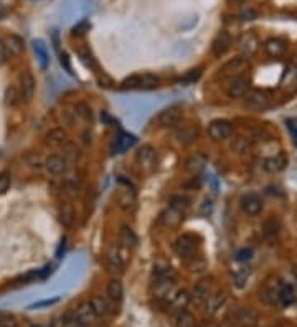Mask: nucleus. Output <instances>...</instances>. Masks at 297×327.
I'll return each instance as SVG.
<instances>
[{
  "label": "nucleus",
  "mask_w": 297,
  "mask_h": 327,
  "mask_svg": "<svg viewBox=\"0 0 297 327\" xmlns=\"http://www.w3.org/2000/svg\"><path fill=\"white\" fill-rule=\"evenodd\" d=\"M10 183H12V177H10L9 172L0 174V195L7 193V190L10 189Z\"/></svg>",
  "instance_id": "obj_45"
},
{
  "label": "nucleus",
  "mask_w": 297,
  "mask_h": 327,
  "mask_svg": "<svg viewBox=\"0 0 297 327\" xmlns=\"http://www.w3.org/2000/svg\"><path fill=\"white\" fill-rule=\"evenodd\" d=\"M4 15H5V10L2 9V7H0V18H2V17H4Z\"/></svg>",
  "instance_id": "obj_59"
},
{
  "label": "nucleus",
  "mask_w": 297,
  "mask_h": 327,
  "mask_svg": "<svg viewBox=\"0 0 297 327\" xmlns=\"http://www.w3.org/2000/svg\"><path fill=\"white\" fill-rule=\"evenodd\" d=\"M136 160L142 170H145V172H152L155 166H157V154H155V149L152 146H142L136 154Z\"/></svg>",
  "instance_id": "obj_7"
},
{
  "label": "nucleus",
  "mask_w": 297,
  "mask_h": 327,
  "mask_svg": "<svg viewBox=\"0 0 297 327\" xmlns=\"http://www.w3.org/2000/svg\"><path fill=\"white\" fill-rule=\"evenodd\" d=\"M59 63H61V66H63V68H65L66 71H68V74H74L68 53H59Z\"/></svg>",
  "instance_id": "obj_51"
},
{
  "label": "nucleus",
  "mask_w": 297,
  "mask_h": 327,
  "mask_svg": "<svg viewBox=\"0 0 297 327\" xmlns=\"http://www.w3.org/2000/svg\"><path fill=\"white\" fill-rule=\"evenodd\" d=\"M286 128L291 134V139H292V144L297 147V121L295 119H286Z\"/></svg>",
  "instance_id": "obj_47"
},
{
  "label": "nucleus",
  "mask_w": 297,
  "mask_h": 327,
  "mask_svg": "<svg viewBox=\"0 0 297 327\" xmlns=\"http://www.w3.org/2000/svg\"><path fill=\"white\" fill-rule=\"evenodd\" d=\"M197 136H198V131L193 129V128H182L180 131L177 132L178 140H180V142H183V144L193 142V140L197 139Z\"/></svg>",
  "instance_id": "obj_39"
},
{
  "label": "nucleus",
  "mask_w": 297,
  "mask_h": 327,
  "mask_svg": "<svg viewBox=\"0 0 297 327\" xmlns=\"http://www.w3.org/2000/svg\"><path fill=\"white\" fill-rule=\"evenodd\" d=\"M205 163H206V159L203 154H193L187 159V162H185V170H187L190 175L197 177L205 169Z\"/></svg>",
  "instance_id": "obj_21"
},
{
  "label": "nucleus",
  "mask_w": 297,
  "mask_h": 327,
  "mask_svg": "<svg viewBox=\"0 0 297 327\" xmlns=\"http://www.w3.org/2000/svg\"><path fill=\"white\" fill-rule=\"evenodd\" d=\"M108 297H109V301H113V302H119L122 299V296H124V286H122V282L119 281V279H111L108 282Z\"/></svg>",
  "instance_id": "obj_35"
},
{
  "label": "nucleus",
  "mask_w": 297,
  "mask_h": 327,
  "mask_svg": "<svg viewBox=\"0 0 297 327\" xmlns=\"http://www.w3.org/2000/svg\"><path fill=\"white\" fill-rule=\"evenodd\" d=\"M137 142V137L132 136V134H128V132H121L117 134L114 142H113V152L114 154H122L125 151H129L131 147H134Z\"/></svg>",
  "instance_id": "obj_16"
},
{
  "label": "nucleus",
  "mask_w": 297,
  "mask_h": 327,
  "mask_svg": "<svg viewBox=\"0 0 297 327\" xmlns=\"http://www.w3.org/2000/svg\"><path fill=\"white\" fill-rule=\"evenodd\" d=\"M211 207H213L211 200L205 198V202H203V208H202V213H203V215H208V213L211 212Z\"/></svg>",
  "instance_id": "obj_56"
},
{
  "label": "nucleus",
  "mask_w": 297,
  "mask_h": 327,
  "mask_svg": "<svg viewBox=\"0 0 297 327\" xmlns=\"http://www.w3.org/2000/svg\"><path fill=\"white\" fill-rule=\"evenodd\" d=\"M183 220V212L177 210L174 207H168L167 210H163L160 213V223H163L165 227H177L180 225Z\"/></svg>",
  "instance_id": "obj_20"
},
{
  "label": "nucleus",
  "mask_w": 297,
  "mask_h": 327,
  "mask_svg": "<svg viewBox=\"0 0 297 327\" xmlns=\"http://www.w3.org/2000/svg\"><path fill=\"white\" fill-rule=\"evenodd\" d=\"M17 98H18V94L17 91H15V88H7V91H5V104L7 106H15L17 104Z\"/></svg>",
  "instance_id": "obj_49"
},
{
  "label": "nucleus",
  "mask_w": 297,
  "mask_h": 327,
  "mask_svg": "<svg viewBox=\"0 0 297 327\" xmlns=\"http://www.w3.org/2000/svg\"><path fill=\"white\" fill-rule=\"evenodd\" d=\"M106 264L109 268V271L113 273H122L124 270V261L121 255H119V250L116 247H111L108 255H106Z\"/></svg>",
  "instance_id": "obj_24"
},
{
  "label": "nucleus",
  "mask_w": 297,
  "mask_h": 327,
  "mask_svg": "<svg viewBox=\"0 0 297 327\" xmlns=\"http://www.w3.org/2000/svg\"><path fill=\"white\" fill-rule=\"evenodd\" d=\"M238 48L243 53V56H252L259 48V40L256 33L252 32H244L240 40H238Z\"/></svg>",
  "instance_id": "obj_12"
},
{
  "label": "nucleus",
  "mask_w": 297,
  "mask_h": 327,
  "mask_svg": "<svg viewBox=\"0 0 297 327\" xmlns=\"http://www.w3.org/2000/svg\"><path fill=\"white\" fill-rule=\"evenodd\" d=\"M248 68V59L244 56H236L233 59H229V62L223 66V68L220 70L223 76H240V74Z\"/></svg>",
  "instance_id": "obj_14"
},
{
  "label": "nucleus",
  "mask_w": 297,
  "mask_h": 327,
  "mask_svg": "<svg viewBox=\"0 0 297 327\" xmlns=\"http://www.w3.org/2000/svg\"><path fill=\"white\" fill-rule=\"evenodd\" d=\"M170 207H174L177 208V210H185V208H188L190 207V198L187 197H183V195H175L170 198Z\"/></svg>",
  "instance_id": "obj_43"
},
{
  "label": "nucleus",
  "mask_w": 297,
  "mask_h": 327,
  "mask_svg": "<svg viewBox=\"0 0 297 327\" xmlns=\"http://www.w3.org/2000/svg\"><path fill=\"white\" fill-rule=\"evenodd\" d=\"M264 50H266V53L269 56L279 58V56H282L286 53L287 43L284 40H281V38H269L264 43Z\"/></svg>",
  "instance_id": "obj_22"
},
{
  "label": "nucleus",
  "mask_w": 297,
  "mask_h": 327,
  "mask_svg": "<svg viewBox=\"0 0 297 327\" xmlns=\"http://www.w3.org/2000/svg\"><path fill=\"white\" fill-rule=\"evenodd\" d=\"M231 43L233 42H231V36H229V33H226V32L218 33V36L213 40V45H211L213 55L217 58H221L229 48H231Z\"/></svg>",
  "instance_id": "obj_18"
},
{
  "label": "nucleus",
  "mask_w": 297,
  "mask_h": 327,
  "mask_svg": "<svg viewBox=\"0 0 297 327\" xmlns=\"http://www.w3.org/2000/svg\"><path fill=\"white\" fill-rule=\"evenodd\" d=\"M159 86V78L155 74H132L122 81V89H155Z\"/></svg>",
  "instance_id": "obj_2"
},
{
  "label": "nucleus",
  "mask_w": 297,
  "mask_h": 327,
  "mask_svg": "<svg viewBox=\"0 0 297 327\" xmlns=\"http://www.w3.org/2000/svg\"><path fill=\"white\" fill-rule=\"evenodd\" d=\"M248 278H249V270L248 268H241L240 271H236L235 273V278H233V284L236 288H244L246 286V282H248Z\"/></svg>",
  "instance_id": "obj_42"
},
{
  "label": "nucleus",
  "mask_w": 297,
  "mask_h": 327,
  "mask_svg": "<svg viewBox=\"0 0 297 327\" xmlns=\"http://www.w3.org/2000/svg\"><path fill=\"white\" fill-rule=\"evenodd\" d=\"M35 94V78L32 71L24 70L20 74V98L25 103H30Z\"/></svg>",
  "instance_id": "obj_11"
},
{
  "label": "nucleus",
  "mask_w": 297,
  "mask_h": 327,
  "mask_svg": "<svg viewBox=\"0 0 297 327\" xmlns=\"http://www.w3.org/2000/svg\"><path fill=\"white\" fill-rule=\"evenodd\" d=\"M259 296L266 304H271V306H278L279 304V282L276 284H266L261 291H259Z\"/></svg>",
  "instance_id": "obj_23"
},
{
  "label": "nucleus",
  "mask_w": 297,
  "mask_h": 327,
  "mask_svg": "<svg viewBox=\"0 0 297 327\" xmlns=\"http://www.w3.org/2000/svg\"><path fill=\"white\" fill-rule=\"evenodd\" d=\"M210 296H211V282L208 279H202L197 282L195 288H193V293L190 297L197 304H203V302H206V299Z\"/></svg>",
  "instance_id": "obj_17"
},
{
  "label": "nucleus",
  "mask_w": 297,
  "mask_h": 327,
  "mask_svg": "<svg viewBox=\"0 0 297 327\" xmlns=\"http://www.w3.org/2000/svg\"><path fill=\"white\" fill-rule=\"evenodd\" d=\"M251 258H252V250L251 248H243V250L235 253L236 261H249Z\"/></svg>",
  "instance_id": "obj_50"
},
{
  "label": "nucleus",
  "mask_w": 297,
  "mask_h": 327,
  "mask_svg": "<svg viewBox=\"0 0 297 327\" xmlns=\"http://www.w3.org/2000/svg\"><path fill=\"white\" fill-rule=\"evenodd\" d=\"M198 243L195 240V236L185 233L182 236H178L175 243H174V251L177 253L180 258H193L195 256Z\"/></svg>",
  "instance_id": "obj_5"
},
{
  "label": "nucleus",
  "mask_w": 297,
  "mask_h": 327,
  "mask_svg": "<svg viewBox=\"0 0 297 327\" xmlns=\"http://www.w3.org/2000/svg\"><path fill=\"white\" fill-rule=\"evenodd\" d=\"M76 114H79L81 117L84 119V121H91V117H93L91 108H89L88 104H84V103H79L76 106Z\"/></svg>",
  "instance_id": "obj_48"
},
{
  "label": "nucleus",
  "mask_w": 297,
  "mask_h": 327,
  "mask_svg": "<svg viewBox=\"0 0 297 327\" xmlns=\"http://www.w3.org/2000/svg\"><path fill=\"white\" fill-rule=\"evenodd\" d=\"M152 293H154L155 299H159V301H163V302L170 304V301H172V297H174L175 293H177V286H175L174 278L154 279Z\"/></svg>",
  "instance_id": "obj_3"
},
{
  "label": "nucleus",
  "mask_w": 297,
  "mask_h": 327,
  "mask_svg": "<svg viewBox=\"0 0 297 327\" xmlns=\"http://www.w3.org/2000/svg\"><path fill=\"white\" fill-rule=\"evenodd\" d=\"M190 301H192V297H190L188 291H185V289H177L175 296L172 297V301H170V306L177 311H183L190 304Z\"/></svg>",
  "instance_id": "obj_34"
},
{
  "label": "nucleus",
  "mask_w": 297,
  "mask_h": 327,
  "mask_svg": "<svg viewBox=\"0 0 297 327\" xmlns=\"http://www.w3.org/2000/svg\"><path fill=\"white\" fill-rule=\"evenodd\" d=\"M294 276H295V279H297V268H294Z\"/></svg>",
  "instance_id": "obj_60"
},
{
  "label": "nucleus",
  "mask_w": 297,
  "mask_h": 327,
  "mask_svg": "<svg viewBox=\"0 0 297 327\" xmlns=\"http://www.w3.org/2000/svg\"><path fill=\"white\" fill-rule=\"evenodd\" d=\"M66 140V132L63 129H51L45 136V144L50 147H59Z\"/></svg>",
  "instance_id": "obj_36"
},
{
  "label": "nucleus",
  "mask_w": 297,
  "mask_h": 327,
  "mask_svg": "<svg viewBox=\"0 0 297 327\" xmlns=\"http://www.w3.org/2000/svg\"><path fill=\"white\" fill-rule=\"evenodd\" d=\"M43 166L47 169V172L53 177L63 175L66 172V160H65V157H61V155H58V154L48 155V157L45 159Z\"/></svg>",
  "instance_id": "obj_15"
},
{
  "label": "nucleus",
  "mask_w": 297,
  "mask_h": 327,
  "mask_svg": "<svg viewBox=\"0 0 297 327\" xmlns=\"http://www.w3.org/2000/svg\"><path fill=\"white\" fill-rule=\"evenodd\" d=\"M175 327H197V319L188 311H178L175 317Z\"/></svg>",
  "instance_id": "obj_38"
},
{
  "label": "nucleus",
  "mask_w": 297,
  "mask_h": 327,
  "mask_svg": "<svg viewBox=\"0 0 297 327\" xmlns=\"http://www.w3.org/2000/svg\"><path fill=\"white\" fill-rule=\"evenodd\" d=\"M154 279H160V278H174V273L170 270L168 264L163 263H155L154 264V271H152Z\"/></svg>",
  "instance_id": "obj_40"
},
{
  "label": "nucleus",
  "mask_w": 297,
  "mask_h": 327,
  "mask_svg": "<svg viewBox=\"0 0 297 327\" xmlns=\"http://www.w3.org/2000/svg\"><path fill=\"white\" fill-rule=\"evenodd\" d=\"M248 93V79L243 76H236L231 79V83L228 86V96L233 99L244 98Z\"/></svg>",
  "instance_id": "obj_19"
},
{
  "label": "nucleus",
  "mask_w": 297,
  "mask_h": 327,
  "mask_svg": "<svg viewBox=\"0 0 297 327\" xmlns=\"http://www.w3.org/2000/svg\"><path fill=\"white\" fill-rule=\"evenodd\" d=\"M65 250V238L61 240V243H59V248H58V251H56V258H61V251Z\"/></svg>",
  "instance_id": "obj_58"
},
{
  "label": "nucleus",
  "mask_w": 297,
  "mask_h": 327,
  "mask_svg": "<svg viewBox=\"0 0 297 327\" xmlns=\"http://www.w3.org/2000/svg\"><path fill=\"white\" fill-rule=\"evenodd\" d=\"M32 45H33V51L36 55V59H38V63H40V68L47 70L48 65H50V55H48L47 45H45L41 40H33Z\"/></svg>",
  "instance_id": "obj_29"
},
{
  "label": "nucleus",
  "mask_w": 297,
  "mask_h": 327,
  "mask_svg": "<svg viewBox=\"0 0 297 327\" xmlns=\"http://www.w3.org/2000/svg\"><path fill=\"white\" fill-rule=\"evenodd\" d=\"M256 18V12L254 10H248L243 13V20H254Z\"/></svg>",
  "instance_id": "obj_57"
},
{
  "label": "nucleus",
  "mask_w": 297,
  "mask_h": 327,
  "mask_svg": "<svg viewBox=\"0 0 297 327\" xmlns=\"http://www.w3.org/2000/svg\"><path fill=\"white\" fill-rule=\"evenodd\" d=\"M182 119V111L178 108H167L163 109L162 113L155 117V124L159 126V128H175V126L180 122Z\"/></svg>",
  "instance_id": "obj_10"
},
{
  "label": "nucleus",
  "mask_w": 297,
  "mask_h": 327,
  "mask_svg": "<svg viewBox=\"0 0 297 327\" xmlns=\"http://www.w3.org/2000/svg\"><path fill=\"white\" fill-rule=\"evenodd\" d=\"M5 47H7V51H9L10 55L18 56V55L24 53L25 43L18 35H9V36H7V40H5Z\"/></svg>",
  "instance_id": "obj_33"
},
{
  "label": "nucleus",
  "mask_w": 297,
  "mask_h": 327,
  "mask_svg": "<svg viewBox=\"0 0 297 327\" xmlns=\"http://www.w3.org/2000/svg\"><path fill=\"white\" fill-rule=\"evenodd\" d=\"M74 319H76L78 322H81L83 325H91L96 322V319H98V316H96V312L91 306V302L89 301H83L78 304L76 311H74Z\"/></svg>",
  "instance_id": "obj_13"
},
{
  "label": "nucleus",
  "mask_w": 297,
  "mask_h": 327,
  "mask_svg": "<svg viewBox=\"0 0 297 327\" xmlns=\"http://www.w3.org/2000/svg\"><path fill=\"white\" fill-rule=\"evenodd\" d=\"M226 301V296L225 293H218V294H211L210 297L206 299V311L208 314H217L218 309H221V306L225 304Z\"/></svg>",
  "instance_id": "obj_37"
},
{
  "label": "nucleus",
  "mask_w": 297,
  "mask_h": 327,
  "mask_svg": "<svg viewBox=\"0 0 297 327\" xmlns=\"http://www.w3.org/2000/svg\"><path fill=\"white\" fill-rule=\"evenodd\" d=\"M287 166V157L284 154H278L274 157H269L264 160V169L271 174H278L281 170H284Z\"/></svg>",
  "instance_id": "obj_26"
},
{
  "label": "nucleus",
  "mask_w": 297,
  "mask_h": 327,
  "mask_svg": "<svg viewBox=\"0 0 297 327\" xmlns=\"http://www.w3.org/2000/svg\"><path fill=\"white\" fill-rule=\"evenodd\" d=\"M119 183H121V187H119V192H117V203L122 210L132 212L137 205L136 190H134L132 183L129 180H124V178H119Z\"/></svg>",
  "instance_id": "obj_1"
},
{
  "label": "nucleus",
  "mask_w": 297,
  "mask_h": 327,
  "mask_svg": "<svg viewBox=\"0 0 297 327\" xmlns=\"http://www.w3.org/2000/svg\"><path fill=\"white\" fill-rule=\"evenodd\" d=\"M240 207H241V210L248 215V217H256V215H259L263 210V200L258 193L251 192V193H246V195L241 197Z\"/></svg>",
  "instance_id": "obj_9"
},
{
  "label": "nucleus",
  "mask_w": 297,
  "mask_h": 327,
  "mask_svg": "<svg viewBox=\"0 0 297 327\" xmlns=\"http://www.w3.org/2000/svg\"><path fill=\"white\" fill-rule=\"evenodd\" d=\"M74 220H76V212H74L71 203L66 202L59 207V223L65 228H71L74 225Z\"/></svg>",
  "instance_id": "obj_28"
},
{
  "label": "nucleus",
  "mask_w": 297,
  "mask_h": 327,
  "mask_svg": "<svg viewBox=\"0 0 297 327\" xmlns=\"http://www.w3.org/2000/svg\"><path fill=\"white\" fill-rule=\"evenodd\" d=\"M78 55L81 58V62H83L84 66H88V68H94V66H96L94 58H93V55L89 53L88 50H78Z\"/></svg>",
  "instance_id": "obj_46"
},
{
  "label": "nucleus",
  "mask_w": 297,
  "mask_h": 327,
  "mask_svg": "<svg viewBox=\"0 0 297 327\" xmlns=\"http://www.w3.org/2000/svg\"><path fill=\"white\" fill-rule=\"evenodd\" d=\"M89 27H91V25H89V22L86 18L81 20L79 24H76L73 27V35L74 36H83L86 32H89Z\"/></svg>",
  "instance_id": "obj_44"
},
{
  "label": "nucleus",
  "mask_w": 297,
  "mask_h": 327,
  "mask_svg": "<svg viewBox=\"0 0 297 327\" xmlns=\"http://www.w3.org/2000/svg\"><path fill=\"white\" fill-rule=\"evenodd\" d=\"M229 324L233 327H254L258 324V312L252 308H240L231 312Z\"/></svg>",
  "instance_id": "obj_4"
},
{
  "label": "nucleus",
  "mask_w": 297,
  "mask_h": 327,
  "mask_svg": "<svg viewBox=\"0 0 297 327\" xmlns=\"http://www.w3.org/2000/svg\"><path fill=\"white\" fill-rule=\"evenodd\" d=\"M63 327H86V325H83L81 322H78L76 319H68V321H63Z\"/></svg>",
  "instance_id": "obj_55"
},
{
  "label": "nucleus",
  "mask_w": 297,
  "mask_h": 327,
  "mask_svg": "<svg viewBox=\"0 0 297 327\" xmlns=\"http://www.w3.org/2000/svg\"><path fill=\"white\" fill-rule=\"evenodd\" d=\"M281 88L284 89V91H287V93H295L297 91V68H295V66L287 68L286 73L282 74Z\"/></svg>",
  "instance_id": "obj_25"
},
{
  "label": "nucleus",
  "mask_w": 297,
  "mask_h": 327,
  "mask_svg": "<svg viewBox=\"0 0 297 327\" xmlns=\"http://www.w3.org/2000/svg\"><path fill=\"white\" fill-rule=\"evenodd\" d=\"M295 301V291L287 282H279V304L281 306H291Z\"/></svg>",
  "instance_id": "obj_30"
},
{
  "label": "nucleus",
  "mask_w": 297,
  "mask_h": 327,
  "mask_svg": "<svg viewBox=\"0 0 297 327\" xmlns=\"http://www.w3.org/2000/svg\"><path fill=\"white\" fill-rule=\"evenodd\" d=\"M200 76H202V71H200V70L197 68V70H190V71H187L185 74H182L180 78H177V81H178L180 85L187 86V85H193L195 81H198Z\"/></svg>",
  "instance_id": "obj_41"
},
{
  "label": "nucleus",
  "mask_w": 297,
  "mask_h": 327,
  "mask_svg": "<svg viewBox=\"0 0 297 327\" xmlns=\"http://www.w3.org/2000/svg\"><path fill=\"white\" fill-rule=\"evenodd\" d=\"M279 233H281V225H279V221L276 218H269V220L264 221L263 235H264V238H266L267 241L274 243L279 238Z\"/></svg>",
  "instance_id": "obj_27"
},
{
  "label": "nucleus",
  "mask_w": 297,
  "mask_h": 327,
  "mask_svg": "<svg viewBox=\"0 0 297 327\" xmlns=\"http://www.w3.org/2000/svg\"><path fill=\"white\" fill-rule=\"evenodd\" d=\"M58 302V297H55V299H47V301H40V302H35L30 306V309H40V308H45V306H53V304Z\"/></svg>",
  "instance_id": "obj_52"
},
{
  "label": "nucleus",
  "mask_w": 297,
  "mask_h": 327,
  "mask_svg": "<svg viewBox=\"0 0 297 327\" xmlns=\"http://www.w3.org/2000/svg\"><path fill=\"white\" fill-rule=\"evenodd\" d=\"M233 134V124L226 121V119H215L208 126V136H210L215 142H220V140H225L228 137H231Z\"/></svg>",
  "instance_id": "obj_6"
},
{
  "label": "nucleus",
  "mask_w": 297,
  "mask_h": 327,
  "mask_svg": "<svg viewBox=\"0 0 297 327\" xmlns=\"http://www.w3.org/2000/svg\"><path fill=\"white\" fill-rule=\"evenodd\" d=\"M89 302H91V306H93V309H94L96 316H98V317L108 316V314L113 312L108 299H104V297H101V296H93L91 299H89Z\"/></svg>",
  "instance_id": "obj_32"
},
{
  "label": "nucleus",
  "mask_w": 297,
  "mask_h": 327,
  "mask_svg": "<svg viewBox=\"0 0 297 327\" xmlns=\"http://www.w3.org/2000/svg\"><path fill=\"white\" fill-rule=\"evenodd\" d=\"M0 327H18L12 317H0Z\"/></svg>",
  "instance_id": "obj_54"
},
{
  "label": "nucleus",
  "mask_w": 297,
  "mask_h": 327,
  "mask_svg": "<svg viewBox=\"0 0 297 327\" xmlns=\"http://www.w3.org/2000/svg\"><path fill=\"white\" fill-rule=\"evenodd\" d=\"M244 106L251 111H264L269 108V96L264 91H259V89L249 91L244 96Z\"/></svg>",
  "instance_id": "obj_8"
},
{
  "label": "nucleus",
  "mask_w": 297,
  "mask_h": 327,
  "mask_svg": "<svg viewBox=\"0 0 297 327\" xmlns=\"http://www.w3.org/2000/svg\"><path fill=\"white\" fill-rule=\"evenodd\" d=\"M119 240L124 244L125 248H136L137 247V235L134 233V230L128 225H122L121 227V232H119Z\"/></svg>",
  "instance_id": "obj_31"
},
{
  "label": "nucleus",
  "mask_w": 297,
  "mask_h": 327,
  "mask_svg": "<svg viewBox=\"0 0 297 327\" xmlns=\"http://www.w3.org/2000/svg\"><path fill=\"white\" fill-rule=\"evenodd\" d=\"M7 55H9V51H7L5 42L0 38V65H4L7 62Z\"/></svg>",
  "instance_id": "obj_53"
}]
</instances>
